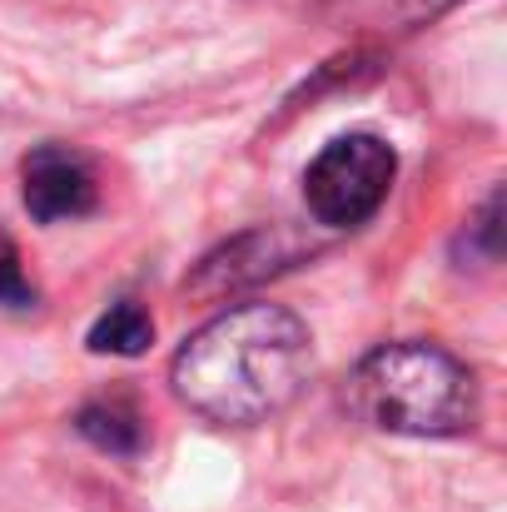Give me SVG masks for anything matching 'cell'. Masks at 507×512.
<instances>
[{"mask_svg":"<svg viewBox=\"0 0 507 512\" xmlns=\"http://www.w3.org/2000/svg\"><path fill=\"white\" fill-rule=\"evenodd\" d=\"M314 373V339L284 304H234L194 329L169 363L174 398L224 428L284 413Z\"/></svg>","mask_w":507,"mask_h":512,"instance_id":"obj_1","label":"cell"},{"mask_svg":"<svg viewBox=\"0 0 507 512\" xmlns=\"http://www.w3.org/2000/svg\"><path fill=\"white\" fill-rule=\"evenodd\" d=\"M353 418L403 438H463L478 428L483 398L463 358L423 339L373 348L343 388Z\"/></svg>","mask_w":507,"mask_h":512,"instance_id":"obj_2","label":"cell"},{"mask_svg":"<svg viewBox=\"0 0 507 512\" xmlns=\"http://www.w3.org/2000/svg\"><path fill=\"white\" fill-rule=\"evenodd\" d=\"M398 174V155L378 135H338L304 170V204L324 229H358L368 224Z\"/></svg>","mask_w":507,"mask_h":512,"instance_id":"obj_3","label":"cell"},{"mask_svg":"<svg viewBox=\"0 0 507 512\" xmlns=\"http://www.w3.org/2000/svg\"><path fill=\"white\" fill-rule=\"evenodd\" d=\"M20 194L30 219L40 224H60V219H80L95 209V170L85 165V155H75L70 145H40L25 170H20Z\"/></svg>","mask_w":507,"mask_h":512,"instance_id":"obj_4","label":"cell"},{"mask_svg":"<svg viewBox=\"0 0 507 512\" xmlns=\"http://www.w3.org/2000/svg\"><path fill=\"white\" fill-rule=\"evenodd\" d=\"M289 259H294V249H279V234L254 229V234H239L234 244H224L219 254H209L184 289L189 294H229L239 284H254V279L284 269Z\"/></svg>","mask_w":507,"mask_h":512,"instance_id":"obj_5","label":"cell"},{"mask_svg":"<svg viewBox=\"0 0 507 512\" xmlns=\"http://www.w3.org/2000/svg\"><path fill=\"white\" fill-rule=\"evenodd\" d=\"M75 428L100 448V453H115V458H135L145 448V423L130 403L120 398H100V403H85L75 413Z\"/></svg>","mask_w":507,"mask_h":512,"instance_id":"obj_6","label":"cell"},{"mask_svg":"<svg viewBox=\"0 0 507 512\" xmlns=\"http://www.w3.org/2000/svg\"><path fill=\"white\" fill-rule=\"evenodd\" d=\"M90 353H120V358H135V353H145L150 343H155V319L135 304V299H120V304H110L100 319H95V329H90Z\"/></svg>","mask_w":507,"mask_h":512,"instance_id":"obj_7","label":"cell"},{"mask_svg":"<svg viewBox=\"0 0 507 512\" xmlns=\"http://www.w3.org/2000/svg\"><path fill=\"white\" fill-rule=\"evenodd\" d=\"M35 284H30V274L20 269V249L0 234V309H35Z\"/></svg>","mask_w":507,"mask_h":512,"instance_id":"obj_8","label":"cell"},{"mask_svg":"<svg viewBox=\"0 0 507 512\" xmlns=\"http://www.w3.org/2000/svg\"><path fill=\"white\" fill-rule=\"evenodd\" d=\"M453 5L458 0H393V15H398V25H423V20L453 10Z\"/></svg>","mask_w":507,"mask_h":512,"instance_id":"obj_9","label":"cell"}]
</instances>
